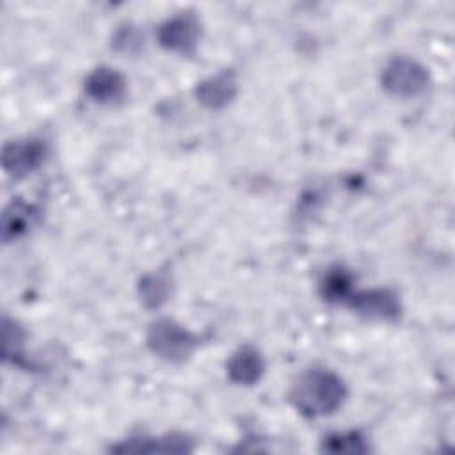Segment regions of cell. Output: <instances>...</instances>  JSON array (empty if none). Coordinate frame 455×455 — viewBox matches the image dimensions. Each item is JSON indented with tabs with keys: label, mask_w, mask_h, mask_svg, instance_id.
I'll return each mask as SVG.
<instances>
[{
	"label": "cell",
	"mask_w": 455,
	"mask_h": 455,
	"mask_svg": "<svg viewBox=\"0 0 455 455\" xmlns=\"http://www.w3.org/2000/svg\"><path fill=\"white\" fill-rule=\"evenodd\" d=\"M293 402L307 416H322L336 411L345 396L343 382L331 371L313 370L302 375L293 387Z\"/></svg>",
	"instance_id": "cell-1"
},
{
	"label": "cell",
	"mask_w": 455,
	"mask_h": 455,
	"mask_svg": "<svg viewBox=\"0 0 455 455\" xmlns=\"http://www.w3.org/2000/svg\"><path fill=\"white\" fill-rule=\"evenodd\" d=\"M149 345L162 357L181 359L192 350L194 338L174 322L164 320L153 325L149 334Z\"/></svg>",
	"instance_id": "cell-2"
},
{
	"label": "cell",
	"mask_w": 455,
	"mask_h": 455,
	"mask_svg": "<svg viewBox=\"0 0 455 455\" xmlns=\"http://www.w3.org/2000/svg\"><path fill=\"white\" fill-rule=\"evenodd\" d=\"M425 69L409 59H396L384 71V85L395 94H416L425 87Z\"/></svg>",
	"instance_id": "cell-3"
},
{
	"label": "cell",
	"mask_w": 455,
	"mask_h": 455,
	"mask_svg": "<svg viewBox=\"0 0 455 455\" xmlns=\"http://www.w3.org/2000/svg\"><path fill=\"white\" fill-rule=\"evenodd\" d=\"M352 307L364 316L389 320L398 315V302L395 295L386 290H368L354 295Z\"/></svg>",
	"instance_id": "cell-4"
},
{
	"label": "cell",
	"mask_w": 455,
	"mask_h": 455,
	"mask_svg": "<svg viewBox=\"0 0 455 455\" xmlns=\"http://www.w3.org/2000/svg\"><path fill=\"white\" fill-rule=\"evenodd\" d=\"M43 158V146L34 140L12 142L4 149V167L14 176H21L34 169Z\"/></svg>",
	"instance_id": "cell-5"
},
{
	"label": "cell",
	"mask_w": 455,
	"mask_h": 455,
	"mask_svg": "<svg viewBox=\"0 0 455 455\" xmlns=\"http://www.w3.org/2000/svg\"><path fill=\"white\" fill-rule=\"evenodd\" d=\"M87 92L96 100V101H116L123 96L124 92V80L123 76L110 68H98L85 84Z\"/></svg>",
	"instance_id": "cell-6"
},
{
	"label": "cell",
	"mask_w": 455,
	"mask_h": 455,
	"mask_svg": "<svg viewBox=\"0 0 455 455\" xmlns=\"http://www.w3.org/2000/svg\"><path fill=\"white\" fill-rule=\"evenodd\" d=\"M197 25L190 18H176L167 21L160 30V41L164 46L172 50L187 52L196 44Z\"/></svg>",
	"instance_id": "cell-7"
},
{
	"label": "cell",
	"mask_w": 455,
	"mask_h": 455,
	"mask_svg": "<svg viewBox=\"0 0 455 455\" xmlns=\"http://www.w3.org/2000/svg\"><path fill=\"white\" fill-rule=\"evenodd\" d=\"M229 375L233 380L242 384H252L263 373V361L252 348H242L229 361Z\"/></svg>",
	"instance_id": "cell-8"
},
{
	"label": "cell",
	"mask_w": 455,
	"mask_h": 455,
	"mask_svg": "<svg viewBox=\"0 0 455 455\" xmlns=\"http://www.w3.org/2000/svg\"><path fill=\"white\" fill-rule=\"evenodd\" d=\"M233 94H235V82L229 75H219L215 78H210L208 82L201 84V87L197 89L199 100L212 108L226 105Z\"/></svg>",
	"instance_id": "cell-9"
},
{
	"label": "cell",
	"mask_w": 455,
	"mask_h": 455,
	"mask_svg": "<svg viewBox=\"0 0 455 455\" xmlns=\"http://www.w3.org/2000/svg\"><path fill=\"white\" fill-rule=\"evenodd\" d=\"M348 290H350V279L343 268L331 272L323 281V295L329 300H339L347 297Z\"/></svg>",
	"instance_id": "cell-10"
},
{
	"label": "cell",
	"mask_w": 455,
	"mask_h": 455,
	"mask_svg": "<svg viewBox=\"0 0 455 455\" xmlns=\"http://www.w3.org/2000/svg\"><path fill=\"white\" fill-rule=\"evenodd\" d=\"M327 448L331 451H363V439L357 434H345V435H336L331 437L327 443Z\"/></svg>",
	"instance_id": "cell-11"
}]
</instances>
